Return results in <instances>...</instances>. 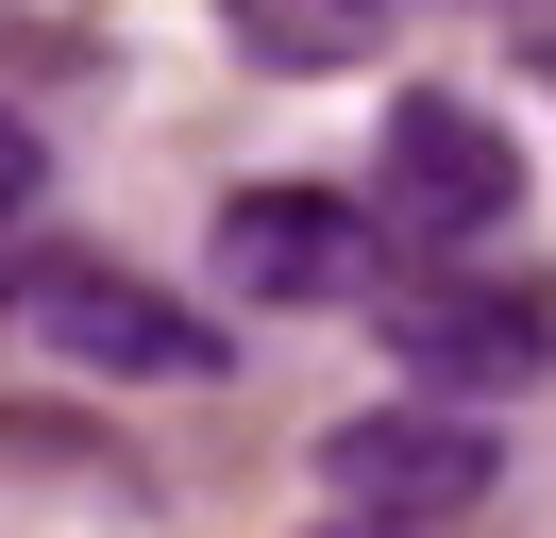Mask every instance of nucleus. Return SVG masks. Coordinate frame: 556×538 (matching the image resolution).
Returning <instances> with one entry per match:
<instances>
[{"label": "nucleus", "instance_id": "f257e3e1", "mask_svg": "<svg viewBox=\"0 0 556 538\" xmlns=\"http://www.w3.org/2000/svg\"><path fill=\"white\" fill-rule=\"evenodd\" d=\"M506 202H522V152L489 134V101L405 85V118L371 134V219L405 253H472V235H506Z\"/></svg>", "mask_w": 556, "mask_h": 538}, {"label": "nucleus", "instance_id": "7ed1b4c3", "mask_svg": "<svg viewBox=\"0 0 556 538\" xmlns=\"http://www.w3.org/2000/svg\"><path fill=\"white\" fill-rule=\"evenodd\" d=\"M203 269H219L237 303H371V286H388V269H371V219H354V202H320V185H253V202H219Z\"/></svg>", "mask_w": 556, "mask_h": 538}, {"label": "nucleus", "instance_id": "39448f33", "mask_svg": "<svg viewBox=\"0 0 556 538\" xmlns=\"http://www.w3.org/2000/svg\"><path fill=\"white\" fill-rule=\"evenodd\" d=\"M338 504L354 522H455V504H489V421H455V404H388V421H338Z\"/></svg>", "mask_w": 556, "mask_h": 538}, {"label": "nucleus", "instance_id": "f03ea898", "mask_svg": "<svg viewBox=\"0 0 556 538\" xmlns=\"http://www.w3.org/2000/svg\"><path fill=\"white\" fill-rule=\"evenodd\" d=\"M17 320H35L51 354L118 370V387H203V370H219V320H203V303L136 286V269H102V253H51L35 286H17Z\"/></svg>", "mask_w": 556, "mask_h": 538}, {"label": "nucleus", "instance_id": "423d86ee", "mask_svg": "<svg viewBox=\"0 0 556 538\" xmlns=\"http://www.w3.org/2000/svg\"><path fill=\"white\" fill-rule=\"evenodd\" d=\"M388 336H405L421 387H522V370L556 354L540 303H489V286H405V303H388Z\"/></svg>", "mask_w": 556, "mask_h": 538}, {"label": "nucleus", "instance_id": "20e7f679", "mask_svg": "<svg viewBox=\"0 0 556 538\" xmlns=\"http://www.w3.org/2000/svg\"><path fill=\"white\" fill-rule=\"evenodd\" d=\"M0 538H152V488L51 404H0Z\"/></svg>", "mask_w": 556, "mask_h": 538}, {"label": "nucleus", "instance_id": "6e6552de", "mask_svg": "<svg viewBox=\"0 0 556 538\" xmlns=\"http://www.w3.org/2000/svg\"><path fill=\"white\" fill-rule=\"evenodd\" d=\"M17 202H35V134L0 118V219H17Z\"/></svg>", "mask_w": 556, "mask_h": 538}, {"label": "nucleus", "instance_id": "0eeeda50", "mask_svg": "<svg viewBox=\"0 0 556 538\" xmlns=\"http://www.w3.org/2000/svg\"><path fill=\"white\" fill-rule=\"evenodd\" d=\"M219 34H237L253 67H287V85H320V67H371L388 0H219Z\"/></svg>", "mask_w": 556, "mask_h": 538}, {"label": "nucleus", "instance_id": "1a4fd4ad", "mask_svg": "<svg viewBox=\"0 0 556 538\" xmlns=\"http://www.w3.org/2000/svg\"><path fill=\"white\" fill-rule=\"evenodd\" d=\"M354 538H388V522H354ZM405 538H421V522H405Z\"/></svg>", "mask_w": 556, "mask_h": 538}]
</instances>
